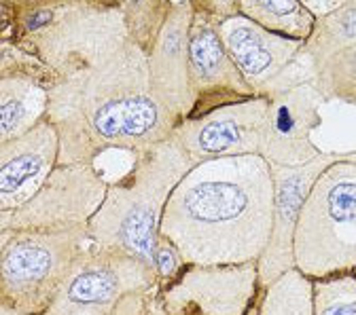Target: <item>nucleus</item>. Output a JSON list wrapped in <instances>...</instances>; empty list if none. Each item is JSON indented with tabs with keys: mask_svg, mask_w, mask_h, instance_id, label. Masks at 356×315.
<instances>
[{
	"mask_svg": "<svg viewBox=\"0 0 356 315\" xmlns=\"http://www.w3.org/2000/svg\"><path fill=\"white\" fill-rule=\"evenodd\" d=\"M240 13L267 32L289 40L305 42L316 17L301 0H238Z\"/></svg>",
	"mask_w": 356,
	"mask_h": 315,
	"instance_id": "19",
	"label": "nucleus"
},
{
	"mask_svg": "<svg viewBox=\"0 0 356 315\" xmlns=\"http://www.w3.org/2000/svg\"><path fill=\"white\" fill-rule=\"evenodd\" d=\"M127 40L121 3L64 0L58 19L47 30L13 44L36 56L64 80L108 60Z\"/></svg>",
	"mask_w": 356,
	"mask_h": 315,
	"instance_id": "6",
	"label": "nucleus"
},
{
	"mask_svg": "<svg viewBox=\"0 0 356 315\" xmlns=\"http://www.w3.org/2000/svg\"><path fill=\"white\" fill-rule=\"evenodd\" d=\"M267 108H270V100L254 98L202 117L185 119L174 129L172 140L189 155L195 165L227 157H261Z\"/></svg>",
	"mask_w": 356,
	"mask_h": 315,
	"instance_id": "11",
	"label": "nucleus"
},
{
	"mask_svg": "<svg viewBox=\"0 0 356 315\" xmlns=\"http://www.w3.org/2000/svg\"><path fill=\"white\" fill-rule=\"evenodd\" d=\"M314 315H356V275L316 280Z\"/></svg>",
	"mask_w": 356,
	"mask_h": 315,
	"instance_id": "23",
	"label": "nucleus"
},
{
	"mask_svg": "<svg viewBox=\"0 0 356 315\" xmlns=\"http://www.w3.org/2000/svg\"><path fill=\"white\" fill-rule=\"evenodd\" d=\"M218 34L259 98H270L289 87L314 80V74L301 60L303 42L267 32L242 13L222 22Z\"/></svg>",
	"mask_w": 356,
	"mask_h": 315,
	"instance_id": "8",
	"label": "nucleus"
},
{
	"mask_svg": "<svg viewBox=\"0 0 356 315\" xmlns=\"http://www.w3.org/2000/svg\"><path fill=\"white\" fill-rule=\"evenodd\" d=\"M108 187L111 182L96 163L58 165L28 203L0 212V235L85 227L100 210Z\"/></svg>",
	"mask_w": 356,
	"mask_h": 315,
	"instance_id": "7",
	"label": "nucleus"
},
{
	"mask_svg": "<svg viewBox=\"0 0 356 315\" xmlns=\"http://www.w3.org/2000/svg\"><path fill=\"white\" fill-rule=\"evenodd\" d=\"M295 266L314 282L356 271V151L312 187L295 231Z\"/></svg>",
	"mask_w": 356,
	"mask_h": 315,
	"instance_id": "4",
	"label": "nucleus"
},
{
	"mask_svg": "<svg viewBox=\"0 0 356 315\" xmlns=\"http://www.w3.org/2000/svg\"><path fill=\"white\" fill-rule=\"evenodd\" d=\"M246 315H257V303H254V305L250 307V311H248Z\"/></svg>",
	"mask_w": 356,
	"mask_h": 315,
	"instance_id": "28",
	"label": "nucleus"
},
{
	"mask_svg": "<svg viewBox=\"0 0 356 315\" xmlns=\"http://www.w3.org/2000/svg\"><path fill=\"white\" fill-rule=\"evenodd\" d=\"M354 275H356V271H354Z\"/></svg>",
	"mask_w": 356,
	"mask_h": 315,
	"instance_id": "29",
	"label": "nucleus"
},
{
	"mask_svg": "<svg viewBox=\"0 0 356 315\" xmlns=\"http://www.w3.org/2000/svg\"><path fill=\"white\" fill-rule=\"evenodd\" d=\"M89 227L15 231L0 235V307L19 315H42L62 292Z\"/></svg>",
	"mask_w": 356,
	"mask_h": 315,
	"instance_id": "5",
	"label": "nucleus"
},
{
	"mask_svg": "<svg viewBox=\"0 0 356 315\" xmlns=\"http://www.w3.org/2000/svg\"><path fill=\"white\" fill-rule=\"evenodd\" d=\"M323 102L339 100L356 106V47L331 58L314 72L312 80Z\"/></svg>",
	"mask_w": 356,
	"mask_h": 315,
	"instance_id": "22",
	"label": "nucleus"
},
{
	"mask_svg": "<svg viewBox=\"0 0 356 315\" xmlns=\"http://www.w3.org/2000/svg\"><path fill=\"white\" fill-rule=\"evenodd\" d=\"M259 296V264H187L159 294L163 315H246Z\"/></svg>",
	"mask_w": 356,
	"mask_h": 315,
	"instance_id": "9",
	"label": "nucleus"
},
{
	"mask_svg": "<svg viewBox=\"0 0 356 315\" xmlns=\"http://www.w3.org/2000/svg\"><path fill=\"white\" fill-rule=\"evenodd\" d=\"M193 5H195V13H202L216 26H220L234 15H240L238 0H193Z\"/></svg>",
	"mask_w": 356,
	"mask_h": 315,
	"instance_id": "27",
	"label": "nucleus"
},
{
	"mask_svg": "<svg viewBox=\"0 0 356 315\" xmlns=\"http://www.w3.org/2000/svg\"><path fill=\"white\" fill-rule=\"evenodd\" d=\"M348 153H323L314 161L299 167L270 165L274 178V222L272 235L259 258V288L272 284L284 271L295 266V231L301 207L316 185L318 176L343 159Z\"/></svg>",
	"mask_w": 356,
	"mask_h": 315,
	"instance_id": "13",
	"label": "nucleus"
},
{
	"mask_svg": "<svg viewBox=\"0 0 356 315\" xmlns=\"http://www.w3.org/2000/svg\"><path fill=\"white\" fill-rule=\"evenodd\" d=\"M195 163L172 138L138 155L127 173L111 182L89 220V244L127 252L155 269L161 220L176 185Z\"/></svg>",
	"mask_w": 356,
	"mask_h": 315,
	"instance_id": "3",
	"label": "nucleus"
},
{
	"mask_svg": "<svg viewBox=\"0 0 356 315\" xmlns=\"http://www.w3.org/2000/svg\"><path fill=\"white\" fill-rule=\"evenodd\" d=\"M42 315H163V311L159 303V292H151V294L129 296L115 307L54 303Z\"/></svg>",
	"mask_w": 356,
	"mask_h": 315,
	"instance_id": "24",
	"label": "nucleus"
},
{
	"mask_svg": "<svg viewBox=\"0 0 356 315\" xmlns=\"http://www.w3.org/2000/svg\"><path fill=\"white\" fill-rule=\"evenodd\" d=\"M0 76H26L47 89L60 83V76L51 68L13 42H0Z\"/></svg>",
	"mask_w": 356,
	"mask_h": 315,
	"instance_id": "25",
	"label": "nucleus"
},
{
	"mask_svg": "<svg viewBox=\"0 0 356 315\" xmlns=\"http://www.w3.org/2000/svg\"><path fill=\"white\" fill-rule=\"evenodd\" d=\"M257 315H314V280L297 266L259 288Z\"/></svg>",
	"mask_w": 356,
	"mask_h": 315,
	"instance_id": "20",
	"label": "nucleus"
},
{
	"mask_svg": "<svg viewBox=\"0 0 356 315\" xmlns=\"http://www.w3.org/2000/svg\"><path fill=\"white\" fill-rule=\"evenodd\" d=\"M356 47V0H341V3L316 17L314 30L301 47V60L314 74L337 53Z\"/></svg>",
	"mask_w": 356,
	"mask_h": 315,
	"instance_id": "18",
	"label": "nucleus"
},
{
	"mask_svg": "<svg viewBox=\"0 0 356 315\" xmlns=\"http://www.w3.org/2000/svg\"><path fill=\"white\" fill-rule=\"evenodd\" d=\"M185 258L178 252V248L163 235H159V241H157V252H155V273H157V280H159V294L170 288L178 275L185 271Z\"/></svg>",
	"mask_w": 356,
	"mask_h": 315,
	"instance_id": "26",
	"label": "nucleus"
},
{
	"mask_svg": "<svg viewBox=\"0 0 356 315\" xmlns=\"http://www.w3.org/2000/svg\"><path fill=\"white\" fill-rule=\"evenodd\" d=\"M193 17V0H172L168 22L147 56L153 94L176 121V127L193 110L189 85V32Z\"/></svg>",
	"mask_w": 356,
	"mask_h": 315,
	"instance_id": "15",
	"label": "nucleus"
},
{
	"mask_svg": "<svg viewBox=\"0 0 356 315\" xmlns=\"http://www.w3.org/2000/svg\"><path fill=\"white\" fill-rule=\"evenodd\" d=\"M47 121L60 136L58 165H94L106 151L138 155L176 129L153 94L149 60L131 40L92 70L51 87Z\"/></svg>",
	"mask_w": 356,
	"mask_h": 315,
	"instance_id": "2",
	"label": "nucleus"
},
{
	"mask_svg": "<svg viewBox=\"0 0 356 315\" xmlns=\"http://www.w3.org/2000/svg\"><path fill=\"white\" fill-rule=\"evenodd\" d=\"M119 3L129 40L149 56L168 22L172 0H119Z\"/></svg>",
	"mask_w": 356,
	"mask_h": 315,
	"instance_id": "21",
	"label": "nucleus"
},
{
	"mask_svg": "<svg viewBox=\"0 0 356 315\" xmlns=\"http://www.w3.org/2000/svg\"><path fill=\"white\" fill-rule=\"evenodd\" d=\"M58 163L60 136L47 119L24 136L0 144V212L28 203Z\"/></svg>",
	"mask_w": 356,
	"mask_h": 315,
	"instance_id": "16",
	"label": "nucleus"
},
{
	"mask_svg": "<svg viewBox=\"0 0 356 315\" xmlns=\"http://www.w3.org/2000/svg\"><path fill=\"white\" fill-rule=\"evenodd\" d=\"M49 112V89L26 76H0V144L11 142Z\"/></svg>",
	"mask_w": 356,
	"mask_h": 315,
	"instance_id": "17",
	"label": "nucleus"
},
{
	"mask_svg": "<svg viewBox=\"0 0 356 315\" xmlns=\"http://www.w3.org/2000/svg\"><path fill=\"white\" fill-rule=\"evenodd\" d=\"M267 100L270 108L263 127L261 157L270 165L284 167H299L321 157L323 151L312 140V133L323 123V98L312 80L289 87Z\"/></svg>",
	"mask_w": 356,
	"mask_h": 315,
	"instance_id": "14",
	"label": "nucleus"
},
{
	"mask_svg": "<svg viewBox=\"0 0 356 315\" xmlns=\"http://www.w3.org/2000/svg\"><path fill=\"white\" fill-rule=\"evenodd\" d=\"M151 292H159L151 264L127 252L89 244L76 258L56 303L115 307L129 296Z\"/></svg>",
	"mask_w": 356,
	"mask_h": 315,
	"instance_id": "10",
	"label": "nucleus"
},
{
	"mask_svg": "<svg viewBox=\"0 0 356 315\" xmlns=\"http://www.w3.org/2000/svg\"><path fill=\"white\" fill-rule=\"evenodd\" d=\"M274 178L259 155L197 163L172 191L161 235L187 264L259 262L272 235Z\"/></svg>",
	"mask_w": 356,
	"mask_h": 315,
	"instance_id": "1",
	"label": "nucleus"
},
{
	"mask_svg": "<svg viewBox=\"0 0 356 315\" xmlns=\"http://www.w3.org/2000/svg\"><path fill=\"white\" fill-rule=\"evenodd\" d=\"M189 85L191 117L259 98L222 44L218 26L202 13H195L189 32Z\"/></svg>",
	"mask_w": 356,
	"mask_h": 315,
	"instance_id": "12",
	"label": "nucleus"
}]
</instances>
